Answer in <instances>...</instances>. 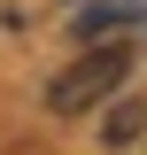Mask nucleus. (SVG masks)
<instances>
[{
	"mask_svg": "<svg viewBox=\"0 0 147 155\" xmlns=\"http://www.w3.org/2000/svg\"><path fill=\"white\" fill-rule=\"evenodd\" d=\"M124 78H132V47H124V39H101V47H85V54L47 85V109H54V116H85V109H101Z\"/></svg>",
	"mask_w": 147,
	"mask_h": 155,
	"instance_id": "obj_1",
	"label": "nucleus"
},
{
	"mask_svg": "<svg viewBox=\"0 0 147 155\" xmlns=\"http://www.w3.org/2000/svg\"><path fill=\"white\" fill-rule=\"evenodd\" d=\"M139 124H147V109H139V101H124V109L109 116V147H124V140H139Z\"/></svg>",
	"mask_w": 147,
	"mask_h": 155,
	"instance_id": "obj_2",
	"label": "nucleus"
}]
</instances>
